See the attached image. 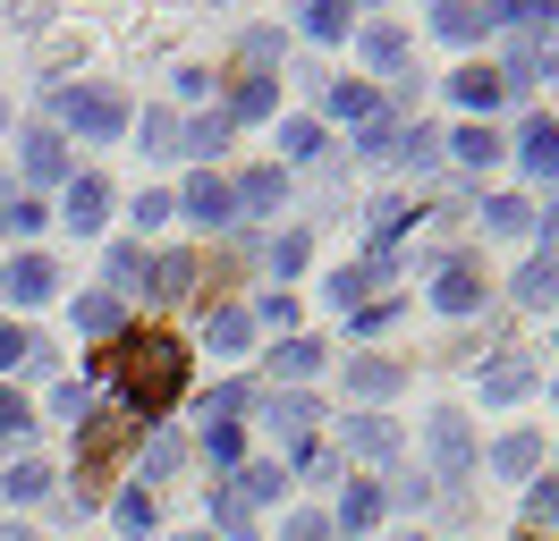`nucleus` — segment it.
Wrapping results in <instances>:
<instances>
[{"instance_id":"nucleus-54","label":"nucleus","mask_w":559,"mask_h":541,"mask_svg":"<svg viewBox=\"0 0 559 541\" xmlns=\"http://www.w3.org/2000/svg\"><path fill=\"white\" fill-rule=\"evenodd\" d=\"M0 229H9V203H0Z\"/></svg>"},{"instance_id":"nucleus-49","label":"nucleus","mask_w":559,"mask_h":541,"mask_svg":"<svg viewBox=\"0 0 559 541\" xmlns=\"http://www.w3.org/2000/svg\"><path fill=\"white\" fill-rule=\"evenodd\" d=\"M280 541H331V516H288V525H280Z\"/></svg>"},{"instance_id":"nucleus-51","label":"nucleus","mask_w":559,"mask_h":541,"mask_svg":"<svg viewBox=\"0 0 559 541\" xmlns=\"http://www.w3.org/2000/svg\"><path fill=\"white\" fill-rule=\"evenodd\" d=\"M51 406H60L69 423H85V406H94V398H85V381H69V389H60V398H51Z\"/></svg>"},{"instance_id":"nucleus-5","label":"nucleus","mask_w":559,"mask_h":541,"mask_svg":"<svg viewBox=\"0 0 559 541\" xmlns=\"http://www.w3.org/2000/svg\"><path fill=\"white\" fill-rule=\"evenodd\" d=\"M170 203L187 212V220H204V229H229V220H238V203H229V187H221L212 169H195V178H187Z\"/></svg>"},{"instance_id":"nucleus-6","label":"nucleus","mask_w":559,"mask_h":541,"mask_svg":"<svg viewBox=\"0 0 559 541\" xmlns=\"http://www.w3.org/2000/svg\"><path fill=\"white\" fill-rule=\"evenodd\" d=\"M17 161H26V178L35 187H69V144H60V128H26V144H17Z\"/></svg>"},{"instance_id":"nucleus-31","label":"nucleus","mask_w":559,"mask_h":541,"mask_svg":"<svg viewBox=\"0 0 559 541\" xmlns=\"http://www.w3.org/2000/svg\"><path fill=\"white\" fill-rule=\"evenodd\" d=\"M9 500H51V466H43V457H26V466L9 473Z\"/></svg>"},{"instance_id":"nucleus-4","label":"nucleus","mask_w":559,"mask_h":541,"mask_svg":"<svg viewBox=\"0 0 559 541\" xmlns=\"http://www.w3.org/2000/svg\"><path fill=\"white\" fill-rule=\"evenodd\" d=\"M424 440H432V466H441V482H466V466H475V440H466V414H432L424 423Z\"/></svg>"},{"instance_id":"nucleus-8","label":"nucleus","mask_w":559,"mask_h":541,"mask_svg":"<svg viewBox=\"0 0 559 541\" xmlns=\"http://www.w3.org/2000/svg\"><path fill=\"white\" fill-rule=\"evenodd\" d=\"M518 161H525V178H551L559 187V119H534L518 135Z\"/></svg>"},{"instance_id":"nucleus-13","label":"nucleus","mask_w":559,"mask_h":541,"mask_svg":"<svg viewBox=\"0 0 559 541\" xmlns=\"http://www.w3.org/2000/svg\"><path fill=\"white\" fill-rule=\"evenodd\" d=\"M103 279H110V297H144V279H153V254H144V245H110Z\"/></svg>"},{"instance_id":"nucleus-24","label":"nucleus","mask_w":559,"mask_h":541,"mask_svg":"<svg viewBox=\"0 0 559 541\" xmlns=\"http://www.w3.org/2000/svg\"><path fill=\"white\" fill-rule=\"evenodd\" d=\"M229 491H238L246 507H263V500H280V491H288V473H280V466H246L238 482H229Z\"/></svg>"},{"instance_id":"nucleus-27","label":"nucleus","mask_w":559,"mask_h":541,"mask_svg":"<svg viewBox=\"0 0 559 541\" xmlns=\"http://www.w3.org/2000/svg\"><path fill=\"white\" fill-rule=\"evenodd\" d=\"M272 101H280V76H246V85H238V101H229V119H263Z\"/></svg>"},{"instance_id":"nucleus-34","label":"nucleus","mask_w":559,"mask_h":541,"mask_svg":"<svg viewBox=\"0 0 559 541\" xmlns=\"http://www.w3.org/2000/svg\"><path fill=\"white\" fill-rule=\"evenodd\" d=\"M280 372H288V381L322 372V347H314V338H288V347H280Z\"/></svg>"},{"instance_id":"nucleus-30","label":"nucleus","mask_w":559,"mask_h":541,"mask_svg":"<svg viewBox=\"0 0 559 541\" xmlns=\"http://www.w3.org/2000/svg\"><path fill=\"white\" fill-rule=\"evenodd\" d=\"M204 457H212V466H238V457H246V432H238V423H204Z\"/></svg>"},{"instance_id":"nucleus-48","label":"nucleus","mask_w":559,"mask_h":541,"mask_svg":"<svg viewBox=\"0 0 559 541\" xmlns=\"http://www.w3.org/2000/svg\"><path fill=\"white\" fill-rule=\"evenodd\" d=\"M9 229L35 237V229H43V203H35V195H9Z\"/></svg>"},{"instance_id":"nucleus-52","label":"nucleus","mask_w":559,"mask_h":541,"mask_svg":"<svg viewBox=\"0 0 559 541\" xmlns=\"http://www.w3.org/2000/svg\"><path fill=\"white\" fill-rule=\"evenodd\" d=\"M534 229L551 237V263H559V203H551V212H543V220H534Z\"/></svg>"},{"instance_id":"nucleus-15","label":"nucleus","mask_w":559,"mask_h":541,"mask_svg":"<svg viewBox=\"0 0 559 541\" xmlns=\"http://www.w3.org/2000/svg\"><path fill=\"white\" fill-rule=\"evenodd\" d=\"M450 94L466 101V110H484V128H491V110H500V94H509V85H500V68H457Z\"/></svg>"},{"instance_id":"nucleus-37","label":"nucleus","mask_w":559,"mask_h":541,"mask_svg":"<svg viewBox=\"0 0 559 541\" xmlns=\"http://www.w3.org/2000/svg\"><path fill=\"white\" fill-rule=\"evenodd\" d=\"M525 525H559V473H551V482H534V491H525Z\"/></svg>"},{"instance_id":"nucleus-3","label":"nucleus","mask_w":559,"mask_h":541,"mask_svg":"<svg viewBox=\"0 0 559 541\" xmlns=\"http://www.w3.org/2000/svg\"><path fill=\"white\" fill-rule=\"evenodd\" d=\"M128 432H136L128 414H94V423H85V440H76V500H85L94 473H110L119 457H128Z\"/></svg>"},{"instance_id":"nucleus-18","label":"nucleus","mask_w":559,"mask_h":541,"mask_svg":"<svg viewBox=\"0 0 559 541\" xmlns=\"http://www.w3.org/2000/svg\"><path fill=\"white\" fill-rule=\"evenodd\" d=\"M399 381H407V372L382 364V356H348V389H356V398H390Z\"/></svg>"},{"instance_id":"nucleus-45","label":"nucleus","mask_w":559,"mask_h":541,"mask_svg":"<svg viewBox=\"0 0 559 541\" xmlns=\"http://www.w3.org/2000/svg\"><path fill=\"white\" fill-rule=\"evenodd\" d=\"M170 466H178V440L162 432V440H153V448H144V482H162V473H170Z\"/></svg>"},{"instance_id":"nucleus-20","label":"nucleus","mask_w":559,"mask_h":541,"mask_svg":"<svg viewBox=\"0 0 559 541\" xmlns=\"http://www.w3.org/2000/svg\"><path fill=\"white\" fill-rule=\"evenodd\" d=\"M450 153H457V161H466V169H491V161H500V153H509V144H500V135H491L484 119H475V128H457V135H450Z\"/></svg>"},{"instance_id":"nucleus-14","label":"nucleus","mask_w":559,"mask_h":541,"mask_svg":"<svg viewBox=\"0 0 559 541\" xmlns=\"http://www.w3.org/2000/svg\"><path fill=\"white\" fill-rule=\"evenodd\" d=\"M0 288H9V297H17V304H43V297H51V288H60V270L43 263V254H17V263H9V279H0Z\"/></svg>"},{"instance_id":"nucleus-53","label":"nucleus","mask_w":559,"mask_h":541,"mask_svg":"<svg viewBox=\"0 0 559 541\" xmlns=\"http://www.w3.org/2000/svg\"><path fill=\"white\" fill-rule=\"evenodd\" d=\"M0 541H35V533H0Z\"/></svg>"},{"instance_id":"nucleus-57","label":"nucleus","mask_w":559,"mask_h":541,"mask_svg":"<svg viewBox=\"0 0 559 541\" xmlns=\"http://www.w3.org/2000/svg\"><path fill=\"white\" fill-rule=\"evenodd\" d=\"M551 76H559V60H551Z\"/></svg>"},{"instance_id":"nucleus-2","label":"nucleus","mask_w":559,"mask_h":541,"mask_svg":"<svg viewBox=\"0 0 559 541\" xmlns=\"http://www.w3.org/2000/svg\"><path fill=\"white\" fill-rule=\"evenodd\" d=\"M51 110H60V119H69L85 144H110V135L128 128V101L103 94V85H85V94H51Z\"/></svg>"},{"instance_id":"nucleus-10","label":"nucleus","mask_w":559,"mask_h":541,"mask_svg":"<svg viewBox=\"0 0 559 541\" xmlns=\"http://www.w3.org/2000/svg\"><path fill=\"white\" fill-rule=\"evenodd\" d=\"M103 212H110V187H103V178H94V169H85V178H69V229L94 237V229H103Z\"/></svg>"},{"instance_id":"nucleus-23","label":"nucleus","mask_w":559,"mask_h":541,"mask_svg":"<svg viewBox=\"0 0 559 541\" xmlns=\"http://www.w3.org/2000/svg\"><path fill=\"white\" fill-rule=\"evenodd\" d=\"M484 229H491V237H525V229H534V203L491 195V203H484Z\"/></svg>"},{"instance_id":"nucleus-44","label":"nucleus","mask_w":559,"mask_h":541,"mask_svg":"<svg viewBox=\"0 0 559 541\" xmlns=\"http://www.w3.org/2000/svg\"><path fill=\"white\" fill-rule=\"evenodd\" d=\"M26 356H35V338L17 330V322H0V372H9V364H26Z\"/></svg>"},{"instance_id":"nucleus-28","label":"nucleus","mask_w":559,"mask_h":541,"mask_svg":"<svg viewBox=\"0 0 559 541\" xmlns=\"http://www.w3.org/2000/svg\"><path fill=\"white\" fill-rule=\"evenodd\" d=\"M0 440H17V448L35 440V406L17 398V389H0Z\"/></svg>"},{"instance_id":"nucleus-26","label":"nucleus","mask_w":559,"mask_h":541,"mask_svg":"<svg viewBox=\"0 0 559 541\" xmlns=\"http://www.w3.org/2000/svg\"><path fill=\"white\" fill-rule=\"evenodd\" d=\"M356 43H365V60H373V68H399V60H407V34H399V26H365Z\"/></svg>"},{"instance_id":"nucleus-41","label":"nucleus","mask_w":559,"mask_h":541,"mask_svg":"<svg viewBox=\"0 0 559 541\" xmlns=\"http://www.w3.org/2000/svg\"><path fill=\"white\" fill-rule=\"evenodd\" d=\"M153 279H162V297H187V288H195V263L170 254V263H153Z\"/></svg>"},{"instance_id":"nucleus-16","label":"nucleus","mask_w":559,"mask_h":541,"mask_svg":"<svg viewBox=\"0 0 559 541\" xmlns=\"http://www.w3.org/2000/svg\"><path fill=\"white\" fill-rule=\"evenodd\" d=\"M525 389H534V364H525V356L484 364V406H509V398H525Z\"/></svg>"},{"instance_id":"nucleus-36","label":"nucleus","mask_w":559,"mask_h":541,"mask_svg":"<svg viewBox=\"0 0 559 541\" xmlns=\"http://www.w3.org/2000/svg\"><path fill=\"white\" fill-rule=\"evenodd\" d=\"M246 338H254V322H246V313H212V347H221V356H238Z\"/></svg>"},{"instance_id":"nucleus-46","label":"nucleus","mask_w":559,"mask_h":541,"mask_svg":"<svg viewBox=\"0 0 559 541\" xmlns=\"http://www.w3.org/2000/svg\"><path fill=\"white\" fill-rule=\"evenodd\" d=\"M170 212H178V203L162 195V187H144V195H136V220H144V229H162V220H170Z\"/></svg>"},{"instance_id":"nucleus-35","label":"nucleus","mask_w":559,"mask_h":541,"mask_svg":"<svg viewBox=\"0 0 559 541\" xmlns=\"http://www.w3.org/2000/svg\"><path fill=\"white\" fill-rule=\"evenodd\" d=\"M76 330H94V338L119 330V297H85V304H76Z\"/></svg>"},{"instance_id":"nucleus-9","label":"nucleus","mask_w":559,"mask_h":541,"mask_svg":"<svg viewBox=\"0 0 559 541\" xmlns=\"http://www.w3.org/2000/svg\"><path fill=\"white\" fill-rule=\"evenodd\" d=\"M322 110H331V119H348V128H373L382 94H373V85H348V76H331V85H322Z\"/></svg>"},{"instance_id":"nucleus-38","label":"nucleus","mask_w":559,"mask_h":541,"mask_svg":"<svg viewBox=\"0 0 559 541\" xmlns=\"http://www.w3.org/2000/svg\"><path fill=\"white\" fill-rule=\"evenodd\" d=\"M365 229H373V245H390V237L407 229V203H399V195H382V203H373V220H365Z\"/></svg>"},{"instance_id":"nucleus-58","label":"nucleus","mask_w":559,"mask_h":541,"mask_svg":"<svg viewBox=\"0 0 559 541\" xmlns=\"http://www.w3.org/2000/svg\"><path fill=\"white\" fill-rule=\"evenodd\" d=\"M518 541H534V533H518Z\"/></svg>"},{"instance_id":"nucleus-40","label":"nucleus","mask_w":559,"mask_h":541,"mask_svg":"<svg viewBox=\"0 0 559 541\" xmlns=\"http://www.w3.org/2000/svg\"><path fill=\"white\" fill-rule=\"evenodd\" d=\"M119 533H153V491H128V500H119Z\"/></svg>"},{"instance_id":"nucleus-11","label":"nucleus","mask_w":559,"mask_h":541,"mask_svg":"<svg viewBox=\"0 0 559 541\" xmlns=\"http://www.w3.org/2000/svg\"><path fill=\"white\" fill-rule=\"evenodd\" d=\"M432 304H441V313H475V304H484V270H475V263H441Z\"/></svg>"},{"instance_id":"nucleus-19","label":"nucleus","mask_w":559,"mask_h":541,"mask_svg":"<svg viewBox=\"0 0 559 541\" xmlns=\"http://www.w3.org/2000/svg\"><path fill=\"white\" fill-rule=\"evenodd\" d=\"M491 466L509 473V482H525V473L543 466V440H534V432H509V440H500V448H491Z\"/></svg>"},{"instance_id":"nucleus-56","label":"nucleus","mask_w":559,"mask_h":541,"mask_svg":"<svg viewBox=\"0 0 559 541\" xmlns=\"http://www.w3.org/2000/svg\"><path fill=\"white\" fill-rule=\"evenodd\" d=\"M551 398H559V381H551Z\"/></svg>"},{"instance_id":"nucleus-17","label":"nucleus","mask_w":559,"mask_h":541,"mask_svg":"<svg viewBox=\"0 0 559 541\" xmlns=\"http://www.w3.org/2000/svg\"><path fill=\"white\" fill-rule=\"evenodd\" d=\"M229 203H238L246 220H263V212H280V169H246L238 187H229Z\"/></svg>"},{"instance_id":"nucleus-33","label":"nucleus","mask_w":559,"mask_h":541,"mask_svg":"<svg viewBox=\"0 0 559 541\" xmlns=\"http://www.w3.org/2000/svg\"><path fill=\"white\" fill-rule=\"evenodd\" d=\"M280 153H288V161L322 153V128H314V119H288V128H280Z\"/></svg>"},{"instance_id":"nucleus-22","label":"nucleus","mask_w":559,"mask_h":541,"mask_svg":"<svg viewBox=\"0 0 559 541\" xmlns=\"http://www.w3.org/2000/svg\"><path fill=\"white\" fill-rule=\"evenodd\" d=\"M373 525H382V491H348L331 516V533H373Z\"/></svg>"},{"instance_id":"nucleus-25","label":"nucleus","mask_w":559,"mask_h":541,"mask_svg":"<svg viewBox=\"0 0 559 541\" xmlns=\"http://www.w3.org/2000/svg\"><path fill=\"white\" fill-rule=\"evenodd\" d=\"M178 144H187V153H195V161H212V153H221V144H229V119H221V110H212V119H195V128H178Z\"/></svg>"},{"instance_id":"nucleus-12","label":"nucleus","mask_w":559,"mask_h":541,"mask_svg":"<svg viewBox=\"0 0 559 541\" xmlns=\"http://www.w3.org/2000/svg\"><path fill=\"white\" fill-rule=\"evenodd\" d=\"M432 26L450 34V43H484L500 17H491V9H475V0H441V9H432Z\"/></svg>"},{"instance_id":"nucleus-1","label":"nucleus","mask_w":559,"mask_h":541,"mask_svg":"<svg viewBox=\"0 0 559 541\" xmlns=\"http://www.w3.org/2000/svg\"><path fill=\"white\" fill-rule=\"evenodd\" d=\"M110 381H119V398H128V414H170L178 389H187V347L178 338H128V347H110Z\"/></svg>"},{"instance_id":"nucleus-29","label":"nucleus","mask_w":559,"mask_h":541,"mask_svg":"<svg viewBox=\"0 0 559 541\" xmlns=\"http://www.w3.org/2000/svg\"><path fill=\"white\" fill-rule=\"evenodd\" d=\"M297 17H306L314 43H340V34H348V9H340V0H314V9H297Z\"/></svg>"},{"instance_id":"nucleus-43","label":"nucleus","mask_w":559,"mask_h":541,"mask_svg":"<svg viewBox=\"0 0 559 541\" xmlns=\"http://www.w3.org/2000/svg\"><path fill=\"white\" fill-rule=\"evenodd\" d=\"M246 398H254V389H246V381H221V389H212V398H204V423H212V414H238Z\"/></svg>"},{"instance_id":"nucleus-50","label":"nucleus","mask_w":559,"mask_h":541,"mask_svg":"<svg viewBox=\"0 0 559 541\" xmlns=\"http://www.w3.org/2000/svg\"><path fill=\"white\" fill-rule=\"evenodd\" d=\"M254 322H272V330H288V322H297V304H288V297H263V304H254Z\"/></svg>"},{"instance_id":"nucleus-47","label":"nucleus","mask_w":559,"mask_h":541,"mask_svg":"<svg viewBox=\"0 0 559 541\" xmlns=\"http://www.w3.org/2000/svg\"><path fill=\"white\" fill-rule=\"evenodd\" d=\"M272 270H280V279H288V270H306V237H297V229L272 245Z\"/></svg>"},{"instance_id":"nucleus-42","label":"nucleus","mask_w":559,"mask_h":541,"mask_svg":"<svg viewBox=\"0 0 559 541\" xmlns=\"http://www.w3.org/2000/svg\"><path fill=\"white\" fill-rule=\"evenodd\" d=\"M144 144H153V153H170V144H178V119H170V110H144Z\"/></svg>"},{"instance_id":"nucleus-39","label":"nucleus","mask_w":559,"mask_h":541,"mask_svg":"<svg viewBox=\"0 0 559 541\" xmlns=\"http://www.w3.org/2000/svg\"><path fill=\"white\" fill-rule=\"evenodd\" d=\"M246 516H254V507H246L238 491H212V525H221V533H246Z\"/></svg>"},{"instance_id":"nucleus-21","label":"nucleus","mask_w":559,"mask_h":541,"mask_svg":"<svg viewBox=\"0 0 559 541\" xmlns=\"http://www.w3.org/2000/svg\"><path fill=\"white\" fill-rule=\"evenodd\" d=\"M518 304H559V263L551 254H534V263L518 270Z\"/></svg>"},{"instance_id":"nucleus-32","label":"nucleus","mask_w":559,"mask_h":541,"mask_svg":"<svg viewBox=\"0 0 559 541\" xmlns=\"http://www.w3.org/2000/svg\"><path fill=\"white\" fill-rule=\"evenodd\" d=\"M399 161H407V169H432V161H441V135H432V128H407V135H399Z\"/></svg>"},{"instance_id":"nucleus-55","label":"nucleus","mask_w":559,"mask_h":541,"mask_svg":"<svg viewBox=\"0 0 559 541\" xmlns=\"http://www.w3.org/2000/svg\"><path fill=\"white\" fill-rule=\"evenodd\" d=\"M187 541H212V533H187Z\"/></svg>"},{"instance_id":"nucleus-7","label":"nucleus","mask_w":559,"mask_h":541,"mask_svg":"<svg viewBox=\"0 0 559 541\" xmlns=\"http://www.w3.org/2000/svg\"><path fill=\"white\" fill-rule=\"evenodd\" d=\"M407 440H399V423H382V414H348V457H365V466H390Z\"/></svg>"}]
</instances>
